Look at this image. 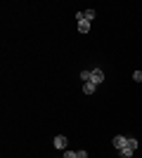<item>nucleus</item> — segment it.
Instances as JSON below:
<instances>
[{
    "label": "nucleus",
    "mask_w": 142,
    "mask_h": 158,
    "mask_svg": "<svg viewBox=\"0 0 142 158\" xmlns=\"http://www.w3.org/2000/svg\"><path fill=\"white\" fill-rule=\"evenodd\" d=\"M111 144H114V149H118V151H121V149H126V146H128V137H121V135H116V137L111 139Z\"/></svg>",
    "instance_id": "1"
},
{
    "label": "nucleus",
    "mask_w": 142,
    "mask_h": 158,
    "mask_svg": "<svg viewBox=\"0 0 142 158\" xmlns=\"http://www.w3.org/2000/svg\"><path fill=\"white\" fill-rule=\"evenodd\" d=\"M102 80H104V73H102L100 69H93V73H90V83H95V85H100Z\"/></svg>",
    "instance_id": "2"
},
{
    "label": "nucleus",
    "mask_w": 142,
    "mask_h": 158,
    "mask_svg": "<svg viewBox=\"0 0 142 158\" xmlns=\"http://www.w3.org/2000/svg\"><path fill=\"white\" fill-rule=\"evenodd\" d=\"M54 146H57V149H67V144H69V139L64 137V135H57V137H54V142H52Z\"/></svg>",
    "instance_id": "3"
},
{
    "label": "nucleus",
    "mask_w": 142,
    "mask_h": 158,
    "mask_svg": "<svg viewBox=\"0 0 142 158\" xmlns=\"http://www.w3.org/2000/svg\"><path fill=\"white\" fill-rule=\"evenodd\" d=\"M78 31H81V33H88L90 31V21L88 19H81V21H78Z\"/></svg>",
    "instance_id": "4"
},
{
    "label": "nucleus",
    "mask_w": 142,
    "mask_h": 158,
    "mask_svg": "<svg viewBox=\"0 0 142 158\" xmlns=\"http://www.w3.org/2000/svg\"><path fill=\"white\" fill-rule=\"evenodd\" d=\"M95 87H97L95 83H83V94H93V92H95Z\"/></svg>",
    "instance_id": "5"
},
{
    "label": "nucleus",
    "mask_w": 142,
    "mask_h": 158,
    "mask_svg": "<svg viewBox=\"0 0 142 158\" xmlns=\"http://www.w3.org/2000/svg\"><path fill=\"white\" fill-rule=\"evenodd\" d=\"M118 153H121V158H133V153H135V151L126 146V149H121V151H118Z\"/></svg>",
    "instance_id": "6"
},
{
    "label": "nucleus",
    "mask_w": 142,
    "mask_h": 158,
    "mask_svg": "<svg viewBox=\"0 0 142 158\" xmlns=\"http://www.w3.org/2000/svg\"><path fill=\"white\" fill-rule=\"evenodd\" d=\"M90 73H93V71H88V69H83V71H81V80H83V83H90Z\"/></svg>",
    "instance_id": "7"
},
{
    "label": "nucleus",
    "mask_w": 142,
    "mask_h": 158,
    "mask_svg": "<svg viewBox=\"0 0 142 158\" xmlns=\"http://www.w3.org/2000/svg\"><path fill=\"white\" fill-rule=\"evenodd\" d=\"M83 17H85L88 21H93L95 19V10H83Z\"/></svg>",
    "instance_id": "8"
},
{
    "label": "nucleus",
    "mask_w": 142,
    "mask_h": 158,
    "mask_svg": "<svg viewBox=\"0 0 142 158\" xmlns=\"http://www.w3.org/2000/svg\"><path fill=\"white\" fill-rule=\"evenodd\" d=\"M128 149L137 151V139H135V137H128Z\"/></svg>",
    "instance_id": "9"
},
{
    "label": "nucleus",
    "mask_w": 142,
    "mask_h": 158,
    "mask_svg": "<svg viewBox=\"0 0 142 158\" xmlns=\"http://www.w3.org/2000/svg\"><path fill=\"white\" fill-rule=\"evenodd\" d=\"M64 158H78V151H64Z\"/></svg>",
    "instance_id": "10"
},
{
    "label": "nucleus",
    "mask_w": 142,
    "mask_h": 158,
    "mask_svg": "<svg viewBox=\"0 0 142 158\" xmlns=\"http://www.w3.org/2000/svg\"><path fill=\"white\" fill-rule=\"evenodd\" d=\"M133 80H135V83H140V80H142V71H135V73H133Z\"/></svg>",
    "instance_id": "11"
},
{
    "label": "nucleus",
    "mask_w": 142,
    "mask_h": 158,
    "mask_svg": "<svg viewBox=\"0 0 142 158\" xmlns=\"http://www.w3.org/2000/svg\"><path fill=\"white\" fill-rule=\"evenodd\" d=\"M78 158H88V151H85V149H81V151H78Z\"/></svg>",
    "instance_id": "12"
}]
</instances>
